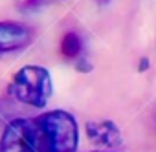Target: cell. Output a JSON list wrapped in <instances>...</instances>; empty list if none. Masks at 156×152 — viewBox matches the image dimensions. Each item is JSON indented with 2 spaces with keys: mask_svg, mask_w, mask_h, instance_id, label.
I'll return each mask as SVG.
<instances>
[{
  "mask_svg": "<svg viewBox=\"0 0 156 152\" xmlns=\"http://www.w3.org/2000/svg\"><path fill=\"white\" fill-rule=\"evenodd\" d=\"M0 152H42L35 119H13L0 137Z\"/></svg>",
  "mask_w": 156,
  "mask_h": 152,
  "instance_id": "3957f363",
  "label": "cell"
},
{
  "mask_svg": "<svg viewBox=\"0 0 156 152\" xmlns=\"http://www.w3.org/2000/svg\"><path fill=\"white\" fill-rule=\"evenodd\" d=\"M87 136L107 148H114L121 145V132L112 121H88L87 123Z\"/></svg>",
  "mask_w": 156,
  "mask_h": 152,
  "instance_id": "5b68a950",
  "label": "cell"
},
{
  "mask_svg": "<svg viewBox=\"0 0 156 152\" xmlns=\"http://www.w3.org/2000/svg\"><path fill=\"white\" fill-rule=\"evenodd\" d=\"M31 42V29L19 22H0V53L17 51Z\"/></svg>",
  "mask_w": 156,
  "mask_h": 152,
  "instance_id": "277c9868",
  "label": "cell"
},
{
  "mask_svg": "<svg viewBox=\"0 0 156 152\" xmlns=\"http://www.w3.org/2000/svg\"><path fill=\"white\" fill-rule=\"evenodd\" d=\"M42 152H75L79 143V128L72 114L53 110L35 119Z\"/></svg>",
  "mask_w": 156,
  "mask_h": 152,
  "instance_id": "6da1fadb",
  "label": "cell"
},
{
  "mask_svg": "<svg viewBox=\"0 0 156 152\" xmlns=\"http://www.w3.org/2000/svg\"><path fill=\"white\" fill-rule=\"evenodd\" d=\"M61 51L64 57H77L81 53V39L77 37V33L70 31L62 37V42H61Z\"/></svg>",
  "mask_w": 156,
  "mask_h": 152,
  "instance_id": "8992f818",
  "label": "cell"
},
{
  "mask_svg": "<svg viewBox=\"0 0 156 152\" xmlns=\"http://www.w3.org/2000/svg\"><path fill=\"white\" fill-rule=\"evenodd\" d=\"M101 2H108V0H101Z\"/></svg>",
  "mask_w": 156,
  "mask_h": 152,
  "instance_id": "52a82bcc",
  "label": "cell"
},
{
  "mask_svg": "<svg viewBox=\"0 0 156 152\" xmlns=\"http://www.w3.org/2000/svg\"><path fill=\"white\" fill-rule=\"evenodd\" d=\"M9 92L20 103L42 108L46 106L53 92L51 75L42 66H24L15 73Z\"/></svg>",
  "mask_w": 156,
  "mask_h": 152,
  "instance_id": "7a4b0ae2",
  "label": "cell"
}]
</instances>
